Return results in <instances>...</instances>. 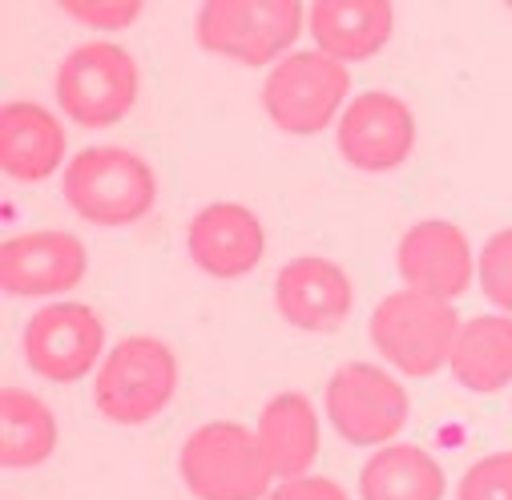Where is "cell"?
<instances>
[{"label":"cell","instance_id":"30bf717a","mask_svg":"<svg viewBox=\"0 0 512 500\" xmlns=\"http://www.w3.org/2000/svg\"><path fill=\"white\" fill-rule=\"evenodd\" d=\"M335 150L359 174L400 170L416 150V113L404 97L367 89L335 121Z\"/></svg>","mask_w":512,"mask_h":500},{"label":"cell","instance_id":"ffe728a7","mask_svg":"<svg viewBox=\"0 0 512 500\" xmlns=\"http://www.w3.org/2000/svg\"><path fill=\"white\" fill-rule=\"evenodd\" d=\"M57 444H61V428L41 396L25 388L0 392V464L13 472L37 468L57 452Z\"/></svg>","mask_w":512,"mask_h":500},{"label":"cell","instance_id":"7a4b0ae2","mask_svg":"<svg viewBox=\"0 0 512 500\" xmlns=\"http://www.w3.org/2000/svg\"><path fill=\"white\" fill-rule=\"evenodd\" d=\"M178 355L154 335H125L93 375V408L117 428L158 420L178 392Z\"/></svg>","mask_w":512,"mask_h":500},{"label":"cell","instance_id":"d6986e66","mask_svg":"<svg viewBox=\"0 0 512 500\" xmlns=\"http://www.w3.org/2000/svg\"><path fill=\"white\" fill-rule=\"evenodd\" d=\"M448 476L420 444H383L359 468V500H444Z\"/></svg>","mask_w":512,"mask_h":500},{"label":"cell","instance_id":"9c48e42d","mask_svg":"<svg viewBox=\"0 0 512 500\" xmlns=\"http://www.w3.org/2000/svg\"><path fill=\"white\" fill-rule=\"evenodd\" d=\"M25 363L49 384H77L105 359V323L93 307L57 299L21 331Z\"/></svg>","mask_w":512,"mask_h":500},{"label":"cell","instance_id":"ba28073f","mask_svg":"<svg viewBox=\"0 0 512 500\" xmlns=\"http://www.w3.org/2000/svg\"><path fill=\"white\" fill-rule=\"evenodd\" d=\"M323 408L339 440L355 448H383L396 444V436L404 432L412 416V396L392 371L351 359L331 371L323 388Z\"/></svg>","mask_w":512,"mask_h":500},{"label":"cell","instance_id":"5b68a950","mask_svg":"<svg viewBox=\"0 0 512 500\" xmlns=\"http://www.w3.org/2000/svg\"><path fill=\"white\" fill-rule=\"evenodd\" d=\"M456 331H460V315L452 303L408 287L383 295L367 323L379 359H388L400 375H412V380H428V375L448 367Z\"/></svg>","mask_w":512,"mask_h":500},{"label":"cell","instance_id":"3957f363","mask_svg":"<svg viewBox=\"0 0 512 500\" xmlns=\"http://www.w3.org/2000/svg\"><path fill=\"white\" fill-rule=\"evenodd\" d=\"M182 484L194 500H267L275 472L246 424L210 420L194 428L178 456Z\"/></svg>","mask_w":512,"mask_h":500},{"label":"cell","instance_id":"2e32d148","mask_svg":"<svg viewBox=\"0 0 512 500\" xmlns=\"http://www.w3.org/2000/svg\"><path fill=\"white\" fill-rule=\"evenodd\" d=\"M315 49L339 65L371 61L388 49L396 33V9L388 0H315L307 9Z\"/></svg>","mask_w":512,"mask_h":500},{"label":"cell","instance_id":"e0dca14e","mask_svg":"<svg viewBox=\"0 0 512 500\" xmlns=\"http://www.w3.org/2000/svg\"><path fill=\"white\" fill-rule=\"evenodd\" d=\"M452 380L472 396H496L512 384V315H472L460 319L452 359Z\"/></svg>","mask_w":512,"mask_h":500},{"label":"cell","instance_id":"277c9868","mask_svg":"<svg viewBox=\"0 0 512 500\" xmlns=\"http://www.w3.org/2000/svg\"><path fill=\"white\" fill-rule=\"evenodd\" d=\"M307 25L299 0H206L194 17V37L206 53L271 69L287 57Z\"/></svg>","mask_w":512,"mask_h":500},{"label":"cell","instance_id":"44dd1931","mask_svg":"<svg viewBox=\"0 0 512 500\" xmlns=\"http://www.w3.org/2000/svg\"><path fill=\"white\" fill-rule=\"evenodd\" d=\"M476 279H480L484 299L500 315H512V226L488 234V242L480 246V259H476Z\"/></svg>","mask_w":512,"mask_h":500},{"label":"cell","instance_id":"52a82bcc","mask_svg":"<svg viewBox=\"0 0 512 500\" xmlns=\"http://www.w3.org/2000/svg\"><path fill=\"white\" fill-rule=\"evenodd\" d=\"M347 93H351L347 65H339L319 49H299L267 69L263 109L275 130L291 138H315L331 121L343 117Z\"/></svg>","mask_w":512,"mask_h":500},{"label":"cell","instance_id":"7402d4cb","mask_svg":"<svg viewBox=\"0 0 512 500\" xmlns=\"http://www.w3.org/2000/svg\"><path fill=\"white\" fill-rule=\"evenodd\" d=\"M456 500H512V452L480 456L456 484Z\"/></svg>","mask_w":512,"mask_h":500},{"label":"cell","instance_id":"5bb4252c","mask_svg":"<svg viewBox=\"0 0 512 500\" xmlns=\"http://www.w3.org/2000/svg\"><path fill=\"white\" fill-rule=\"evenodd\" d=\"M186 255L210 279H242L267 255V226L242 202H210L186 226Z\"/></svg>","mask_w":512,"mask_h":500},{"label":"cell","instance_id":"ac0fdd59","mask_svg":"<svg viewBox=\"0 0 512 500\" xmlns=\"http://www.w3.org/2000/svg\"><path fill=\"white\" fill-rule=\"evenodd\" d=\"M259 448L275 472V480L307 476L319 456V416L303 392H279L263 404L259 424H254Z\"/></svg>","mask_w":512,"mask_h":500},{"label":"cell","instance_id":"8fae6325","mask_svg":"<svg viewBox=\"0 0 512 500\" xmlns=\"http://www.w3.org/2000/svg\"><path fill=\"white\" fill-rule=\"evenodd\" d=\"M85 271V242L69 230H29L0 246V287L13 299H53L77 291Z\"/></svg>","mask_w":512,"mask_h":500},{"label":"cell","instance_id":"9a60e30c","mask_svg":"<svg viewBox=\"0 0 512 500\" xmlns=\"http://www.w3.org/2000/svg\"><path fill=\"white\" fill-rule=\"evenodd\" d=\"M69 134L41 101H5L0 109V166L13 182H45L65 162Z\"/></svg>","mask_w":512,"mask_h":500},{"label":"cell","instance_id":"7c38bea8","mask_svg":"<svg viewBox=\"0 0 512 500\" xmlns=\"http://www.w3.org/2000/svg\"><path fill=\"white\" fill-rule=\"evenodd\" d=\"M396 271L408 291H424L432 299L456 303L468 295L476 279V255L468 234L448 218H424L404 230L396 250Z\"/></svg>","mask_w":512,"mask_h":500},{"label":"cell","instance_id":"cb8c5ba5","mask_svg":"<svg viewBox=\"0 0 512 500\" xmlns=\"http://www.w3.org/2000/svg\"><path fill=\"white\" fill-rule=\"evenodd\" d=\"M267 500H351V496L339 480L307 472V476H295V480H279Z\"/></svg>","mask_w":512,"mask_h":500},{"label":"cell","instance_id":"4fadbf2b","mask_svg":"<svg viewBox=\"0 0 512 500\" xmlns=\"http://www.w3.org/2000/svg\"><path fill=\"white\" fill-rule=\"evenodd\" d=\"M275 311L295 331L331 335L351 319L355 287L339 263L323 255H299L275 275Z\"/></svg>","mask_w":512,"mask_h":500},{"label":"cell","instance_id":"6da1fadb","mask_svg":"<svg viewBox=\"0 0 512 500\" xmlns=\"http://www.w3.org/2000/svg\"><path fill=\"white\" fill-rule=\"evenodd\" d=\"M61 194L69 210L101 230L134 226L158 202V174L154 166L121 146H85L69 158L61 174Z\"/></svg>","mask_w":512,"mask_h":500},{"label":"cell","instance_id":"603a6c76","mask_svg":"<svg viewBox=\"0 0 512 500\" xmlns=\"http://www.w3.org/2000/svg\"><path fill=\"white\" fill-rule=\"evenodd\" d=\"M65 17H73L77 25L85 29H97V33H121L125 25H134L142 17V0H61L57 5Z\"/></svg>","mask_w":512,"mask_h":500},{"label":"cell","instance_id":"8992f818","mask_svg":"<svg viewBox=\"0 0 512 500\" xmlns=\"http://www.w3.org/2000/svg\"><path fill=\"white\" fill-rule=\"evenodd\" d=\"M138 89V61L117 41H85L53 73L57 109L85 130H109L125 121L138 105Z\"/></svg>","mask_w":512,"mask_h":500}]
</instances>
